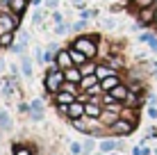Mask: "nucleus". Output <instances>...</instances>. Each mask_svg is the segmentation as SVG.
Here are the masks:
<instances>
[{"label": "nucleus", "mask_w": 157, "mask_h": 155, "mask_svg": "<svg viewBox=\"0 0 157 155\" xmlns=\"http://www.w3.org/2000/svg\"><path fill=\"white\" fill-rule=\"evenodd\" d=\"M112 130H114L116 135H128V132H132V123H130V121H123V119H116L114 123H112Z\"/></svg>", "instance_id": "nucleus-4"}, {"label": "nucleus", "mask_w": 157, "mask_h": 155, "mask_svg": "<svg viewBox=\"0 0 157 155\" xmlns=\"http://www.w3.org/2000/svg\"><path fill=\"white\" fill-rule=\"evenodd\" d=\"M64 76H66L68 82H80L82 80V71H78V68H64Z\"/></svg>", "instance_id": "nucleus-7"}, {"label": "nucleus", "mask_w": 157, "mask_h": 155, "mask_svg": "<svg viewBox=\"0 0 157 155\" xmlns=\"http://www.w3.org/2000/svg\"><path fill=\"white\" fill-rule=\"evenodd\" d=\"M62 23H64V21H62ZM62 23H57V28H55L57 34H66V32H68V28H66V25H62Z\"/></svg>", "instance_id": "nucleus-27"}, {"label": "nucleus", "mask_w": 157, "mask_h": 155, "mask_svg": "<svg viewBox=\"0 0 157 155\" xmlns=\"http://www.w3.org/2000/svg\"><path fill=\"white\" fill-rule=\"evenodd\" d=\"M73 126L78 128V130H82V132H84V130H91V128L86 126V121H84V119H73Z\"/></svg>", "instance_id": "nucleus-22"}, {"label": "nucleus", "mask_w": 157, "mask_h": 155, "mask_svg": "<svg viewBox=\"0 0 157 155\" xmlns=\"http://www.w3.org/2000/svg\"><path fill=\"white\" fill-rule=\"evenodd\" d=\"M128 94H130V91H128L125 87H121V84H116V87L112 89V96H114L116 100H125V98H128Z\"/></svg>", "instance_id": "nucleus-12"}, {"label": "nucleus", "mask_w": 157, "mask_h": 155, "mask_svg": "<svg viewBox=\"0 0 157 155\" xmlns=\"http://www.w3.org/2000/svg\"><path fill=\"white\" fill-rule=\"evenodd\" d=\"M32 21H34V25H41V21H43V12H41V9H36V12H34Z\"/></svg>", "instance_id": "nucleus-26"}, {"label": "nucleus", "mask_w": 157, "mask_h": 155, "mask_svg": "<svg viewBox=\"0 0 157 155\" xmlns=\"http://www.w3.org/2000/svg\"><path fill=\"white\" fill-rule=\"evenodd\" d=\"M141 23H150L155 18V7H141Z\"/></svg>", "instance_id": "nucleus-11"}, {"label": "nucleus", "mask_w": 157, "mask_h": 155, "mask_svg": "<svg viewBox=\"0 0 157 155\" xmlns=\"http://www.w3.org/2000/svg\"><path fill=\"white\" fill-rule=\"evenodd\" d=\"M137 5H141V7H150V0H137Z\"/></svg>", "instance_id": "nucleus-35"}, {"label": "nucleus", "mask_w": 157, "mask_h": 155, "mask_svg": "<svg viewBox=\"0 0 157 155\" xmlns=\"http://www.w3.org/2000/svg\"><path fill=\"white\" fill-rule=\"evenodd\" d=\"M16 25H18V21L14 18V16H7V14H0V28L5 32H12Z\"/></svg>", "instance_id": "nucleus-5"}, {"label": "nucleus", "mask_w": 157, "mask_h": 155, "mask_svg": "<svg viewBox=\"0 0 157 155\" xmlns=\"http://www.w3.org/2000/svg\"><path fill=\"white\" fill-rule=\"evenodd\" d=\"M9 2H12V0H0V9H5V7L9 5Z\"/></svg>", "instance_id": "nucleus-37"}, {"label": "nucleus", "mask_w": 157, "mask_h": 155, "mask_svg": "<svg viewBox=\"0 0 157 155\" xmlns=\"http://www.w3.org/2000/svg\"><path fill=\"white\" fill-rule=\"evenodd\" d=\"M64 80H66V76H64L59 68H52V71L46 76V89H48V91H59Z\"/></svg>", "instance_id": "nucleus-1"}, {"label": "nucleus", "mask_w": 157, "mask_h": 155, "mask_svg": "<svg viewBox=\"0 0 157 155\" xmlns=\"http://www.w3.org/2000/svg\"><path fill=\"white\" fill-rule=\"evenodd\" d=\"M14 44V37H12V32H5L2 37H0V46L2 48H7V46H12Z\"/></svg>", "instance_id": "nucleus-18"}, {"label": "nucleus", "mask_w": 157, "mask_h": 155, "mask_svg": "<svg viewBox=\"0 0 157 155\" xmlns=\"http://www.w3.org/2000/svg\"><path fill=\"white\" fill-rule=\"evenodd\" d=\"M141 41H148V46L157 52V37H153V34H141Z\"/></svg>", "instance_id": "nucleus-20"}, {"label": "nucleus", "mask_w": 157, "mask_h": 155, "mask_svg": "<svg viewBox=\"0 0 157 155\" xmlns=\"http://www.w3.org/2000/svg\"><path fill=\"white\" fill-rule=\"evenodd\" d=\"M57 103H62V105H71V103H75V98L71 96V91H59Z\"/></svg>", "instance_id": "nucleus-13"}, {"label": "nucleus", "mask_w": 157, "mask_h": 155, "mask_svg": "<svg viewBox=\"0 0 157 155\" xmlns=\"http://www.w3.org/2000/svg\"><path fill=\"white\" fill-rule=\"evenodd\" d=\"M80 71H82V76H91V73L96 71V66H94V64H86V62H84V66L80 68Z\"/></svg>", "instance_id": "nucleus-24"}, {"label": "nucleus", "mask_w": 157, "mask_h": 155, "mask_svg": "<svg viewBox=\"0 0 157 155\" xmlns=\"http://www.w3.org/2000/svg\"><path fill=\"white\" fill-rule=\"evenodd\" d=\"M55 62H57V66H59V68H71L73 57H71V52H66V50H59L57 55H55Z\"/></svg>", "instance_id": "nucleus-3"}, {"label": "nucleus", "mask_w": 157, "mask_h": 155, "mask_svg": "<svg viewBox=\"0 0 157 155\" xmlns=\"http://www.w3.org/2000/svg\"><path fill=\"white\" fill-rule=\"evenodd\" d=\"M148 116L150 119H157V105H150L148 107Z\"/></svg>", "instance_id": "nucleus-30"}, {"label": "nucleus", "mask_w": 157, "mask_h": 155, "mask_svg": "<svg viewBox=\"0 0 157 155\" xmlns=\"http://www.w3.org/2000/svg\"><path fill=\"white\" fill-rule=\"evenodd\" d=\"M16 155H32V151L25 148V146H18V148H16Z\"/></svg>", "instance_id": "nucleus-28"}, {"label": "nucleus", "mask_w": 157, "mask_h": 155, "mask_svg": "<svg viewBox=\"0 0 157 155\" xmlns=\"http://www.w3.org/2000/svg\"><path fill=\"white\" fill-rule=\"evenodd\" d=\"M12 91H14V89H12V84L7 82V84H5V89H2V94H5V96L9 98V96H12Z\"/></svg>", "instance_id": "nucleus-32"}, {"label": "nucleus", "mask_w": 157, "mask_h": 155, "mask_svg": "<svg viewBox=\"0 0 157 155\" xmlns=\"http://www.w3.org/2000/svg\"><path fill=\"white\" fill-rule=\"evenodd\" d=\"M25 46H28V44H23V41H21V44H14V46H12V50H14V52H23Z\"/></svg>", "instance_id": "nucleus-29"}, {"label": "nucleus", "mask_w": 157, "mask_h": 155, "mask_svg": "<svg viewBox=\"0 0 157 155\" xmlns=\"http://www.w3.org/2000/svg\"><path fill=\"white\" fill-rule=\"evenodd\" d=\"M116 84H118V78H116V76H107V78H102L100 87L105 89V91H112V89H114Z\"/></svg>", "instance_id": "nucleus-9"}, {"label": "nucleus", "mask_w": 157, "mask_h": 155, "mask_svg": "<svg viewBox=\"0 0 157 155\" xmlns=\"http://www.w3.org/2000/svg\"><path fill=\"white\" fill-rule=\"evenodd\" d=\"M68 52H71V57H73L75 64H84L86 62V55H84L82 50H78V48H73V50H68Z\"/></svg>", "instance_id": "nucleus-14"}, {"label": "nucleus", "mask_w": 157, "mask_h": 155, "mask_svg": "<svg viewBox=\"0 0 157 155\" xmlns=\"http://www.w3.org/2000/svg\"><path fill=\"white\" fill-rule=\"evenodd\" d=\"M155 21H157V9H155Z\"/></svg>", "instance_id": "nucleus-38"}, {"label": "nucleus", "mask_w": 157, "mask_h": 155, "mask_svg": "<svg viewBox=\"0 0 157 155\" xmlns=\"http://www.w3.org/2000/svg\"><path fill=\"white\" fill-rule=\"evenodd\" d=\"M96 80H98V76H84L82 78V89H89L96 84Z\"/></svg>", "instance_id": "nucleus-19"}, {"label": "nucleus", "mask_w": 157, "mask_h": 155, "mask_svg": "<svg viewBox=\"0 0 157 155\" xmlns=\"http://www.w3.org/2000/svg\"><path fill=\"white\" fill-rule=\"evenodd\" d=\"M0 71H2V64H0Z\"/></svg>", "instance_id": "nucleus-39"}, {"label": "nucleus", "mask_w": 157, "mask_h": 155, "mask_svg": "<svg viewBox=\"0 0 157 155\" xmlns=\"http://www.w3.org/2000/svg\"><path fill=\"white\" fill-rule=\"evenodd\" d=\"M84 25H86V21L82 18V21H78V23L73 25V30H78V32H80V30H84Z\"/></svg>", "instance_id": "nucleus-31"}, {"label": "nucleus", "mask_w": 157, "mask_h": 155, "mask_svg": "<svg viewBox=\"0 0 157 155\" xmlns=\"http://www.w3.org/2000/svg\"><path fill=\"white\" fill-rule=\"evenodd\" d=\"M121 148H123V141H112V139H107V141H102V144H100V151H102V153L121 151Z\"/></svg>", "instance_id": "nucleus-6"}, {"label": "nucleus", "mask_w": 157, "mask_h": 155, "mask_svg": "<svg viewBox=\"0 0 157 155\" xmlns=\"http://www.w3.org/2000/svg\"><path fill=\"white\" fill-rule=\"evenodd\" d=\"M82 148H84V155H89L91 151H94V139H84L82 141Z\"/></svg>", "instance_id": "nucleus-23"}, {"label": "nucleus", "mask_w": 157, "mask_h": 155, "mask_svg": "<svg viewBox=\"0 0 157 155\" xmlns=\"http://www.w3.org/2000/svg\"><path fill=\"white\" fill-rule=\"evenodd\" d=\"M34 57H36V60H39V62L43 64V52H41V48H36V50H34Z\"/></svg>", "instance_id": "nucleus-34"}, {"label": "nucleus", "mask_w": 157, "mask_h": 155, "mask_svg": "<svg viewBox=\"0 0 157 155\" xmlns=\"http://www.w3.org/2000/svg\"><path fill=\"white\" fill-rule=\"evenodd\" d=\"M9 9H12L14 14H21L25 9V0H12V2H9Z\"/></svg>", "instance_id": "nucleus-15"}, {"label": "nucleus", "mask_w": 157, "mask_h": 155, "mask_svg": "<svg viewBox=\"0 0 157 155\" xmlns=\"http://www.w3.org/2000/svg\"><path fill=\"white\" fill-rule=\"evenodd\" d=\"M0 128H2V130H9V128H12V119H9L7 112H0Z\"/></svg>", "instance_id": "nucleus-16"}, {"label": "nucleus", "mask_w": 157, "mask_h": 155, "mask_svg": "<svg viewBox=\"0 0 157 155\" xmlns=\"http://www.w3.org/2000/svg\"><path fill=\"white\" fill-rule=\"evenodd\" d=\"M96 37H80L78 41H75V48H78V50H82L86 57H94L96 55Z\"/></svg>", "instance_id": "nucleus-2"}, {"label": "nucleus", "mask_w": 157, "mask_h": 155, "mask_svg": "<svg viewBox=\"0 0 157 155\" xmlns=\"http://www.w3.org/2000/svg\"><path fill=\"white\" fill-rule=\"evenodd\" d=\"M96 76H98V80H102V78L112 76V71H109L107 66H98V68H96Z\"/></svg>", "instance_id": "nucleus-21"}, {"label": "nucleus", "mask_w": 157, "mask_h": 155, "mask_svg": "<svg viewBox=\"0 0 157 155\" xmlns=\"http://www.w3.org/2000/svg\"><path fill=\"white\" fill-rule=\"evenodd\" d=\"M62 21H64V16L59 14V12H55V23H62Z\"/></svg>", "instance_id": "nucleus-36"}, {"label": "nucleus", "mask_w": 157, "mask_h": 155, "mask_svg": "<svg viewBox=\"0 0 157 155\" xmlns=\"http://www.w3.org/2000/svg\"><path fill=\"white\" fill-rule=\"evenodd\" d=\"M155 7H157V0H155Z\"/></svg>", "instance_id": "nucleus-40"}, {"label": "nucleus", "mask_w": 157, "mask_h": 155, "mask_svg": "<svg viewBox=\"0 0 157 155\" xmlns=\"http://www.w3.org/2000/svg\"><path fill=\"white\" fill-rule=\"evenodd\" d=\"M86 112H84V105H80V103H71L68 105V116H73V119H78V116H84Z\"/></svg>", "instance_id": "nucleus-8"}, {"label": "nucleus", "mask_w": 157, "mask_h": 155, "mask_svg": "<svg viewBox=\"0 0 157 155\" xmlns=\"http://www.w3.org/2000/svg\"><path fill=\"white\" fill-rule=\"evenodd\" d=\"M21 71H23L25 78H32V62L28 55H23V60H21Z\"/></svg>", "instance_id": "nucleus-10"}, {"label": "nucleus", "mask_w": 157, "mask_h": 155, "mask_svg": "<svg viewBox=\"0 0 157 155\" xmlns=\"http://www.w3.org/2000/svg\"><path fill=\"white\" fill-rule=\"evenodd\" d=\"M84 112L91 116V119H96V116L100 114V107H98V105H94V103H89V105H84Z\"/></svg>", "instance_id": "nucleus-17"}, {"label": "nucleus", "mask_w": 157, "mask_h": 155, "mask_svg": "<svg viewBox=\"0 0 157 155\" xmlns=\"http://www.w3.org/2000/svg\"><path fill=\"white\" fill-rule=\"evenodd\" d=\"M71 153H73V155H84L82 144H71Z\"/></svg>", "instance_id": "nucleus-25"}, {"label": "nucleus", "mask_w": 157, "mask_h": 155, "mask_svg": "<svg viewBox=\"0 0 157 155\" xmlns=\"http://www.w3.org/2000/svg\"><path fill=\"white\" fill-rule=\"evenodd\" d=\"M57 2H59V0H46V7H48V9H55Z\"/></svg>", "instance_id": "nucleus-33"}]
</instances>
